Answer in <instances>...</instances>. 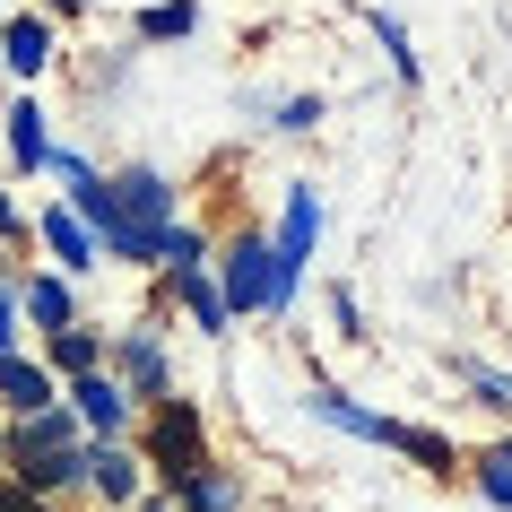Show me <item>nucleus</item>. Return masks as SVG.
<instances>
[{"label":"nucleus","mask_w":512,"mask_h":512,"mask_svg":"<svg viewBox=\"0 0 512 512\" xmlns=\"http://www.w3.org/2000/svg\"><path fill=\"white\" fill-rule=\"evenodd\" d=\"M157 304H174V313H183L191 330H200V339H226V296H217V278L209 270H157Z\"/></svg>","instance_id":"nucleus-7"},{"label":"nucleus","mask_w":512,"mask_h":512,"mask_svg":"<svg viewBox=\"0 0 512 512\" xmlns=\"http://www.w3.org/2000/svg\"><path fill=\"white\" fill-rule=\"evenodd\" d=\"M35 18H87V0H44Z\"/></svg>","instance_id":"nucleus-27"},{"label":"nucleus","mask_w":512,"mask_h":512,"mask_svg":"<svg viewBox=\"0 0 512 512\" xmlns=\"http://www.w3.org/2000/svg\"><path fill=\"white\" fill-rule=\"evenodd\" d=\"M96 365H105V330L70 322V330L44 339V374H53V382H79V374H96Z\"/></svg>","instance_id":"nucleus-17"},{"label":"nucleus","mask_w":512,"mask_h":512,"mask_svg":"<svg viewBox=\"0 0 512 512\" xmlns=\"http://www.w3.org/2000/svg\"><path fill=\"white\" fill-rule=\"evenodd\" d=\"M105 191L131 226H174V174L165 165H122V174H105Z\"/></svg>","instance_id":"nucleus-8"},{"label":"nucleus","mask_w":512,"mask_h":512,"mask_svg":"<svg viewBox=\"0 0 512 512\" xmlns=\"http://www.w3.org/2000/svg\"><path fill=\"white\" fill-rule=\"evenodd\" d=\"M18 322L35 330V339H53V330L79 322V287L61 270H18Z\"/></svg>","instance_id":"nucleus-9"},{"label":"nucleus","mask_w":512,"mask_h":512,"mask_svg":"<svg viewBox=\"0 0 512 512\" xmlns=\"http://www.w3.org/2000/svg\"><path fill=\"white\" fill-rule=\"evenodd\" d=\"M0 70L18 87H35L44 70H53V18H35V9H9L0 18Z\"/></svg>","instance_id":"nucleus-10"},{"label":"nucleus","mask_w":512,"mask_h":512,"mask_svg":"<svg viewBox=\"0 0 512 512\" xmlns=\"http://www.w3.org/2000/svg\"><path fill=\"white\" fill-rule=\"evenodd\" d=\"M460 478L478 486V495H486L495 512H512V434H495V443H478V452L460 460Z\"/></svg>","instance_id":"nucleus-18"},{"label":"nucleus","mask_w":512,"mask_h":512,"mask_svg":"<svg viewBox=\"0 0 512 512\" xmlns=\"http://www.w3.org/2000/svg\"><path fill=\"white\" fill-rule=\"evenodd\" d=\"M79 495H96L105 512H131L148 495V469H139L131 443H87L79 452Z\"/></svg>","instance_id":"nucleus-6"},{"label":"nucleus","mask_w":512,"mask_h":512,"mask_svg":"<svg viewBox=\"0 0 512 512\" xmlns=\"http://www.w3.org/2000/svg\"><path fill=\"white\" fill-rule=\"evenodd\" d=\"M209 278H217V296H226V322L270 313V235H261V226H235V235L209 252Z\"/></svg>","instance_id":"nucleus-4"},{"label":"nucleus","mask_w":512,"mask_h":512,"mask_svg":"<svg viewBox=\"0 0 512 512\" xmlns=\"http://www.w3.org/2000/svg\"><path fill=\"white\" fill-rule=\"evenodd\" d=\"M27 348V322H18V270H0V356Z\"/></svg>","instance_id":"nucleus-24"},{"label":"nucleus","mask_w":512,"mask_h":512,"mask_svg":"<svg viewBox=\"0 0 512 512\" xmlns=\"http://www.w3.org/2000/svg\"><path fill=\"white\" fill-rule=\"evenodd\" d=\"M18 243H35V226L18 217V200H9V183H0V261H9Z\"/></svg>","instance_id":"nucleus-25"},{"label":"nucleus","mask_w":512,"mask_h":512,"mask_svg":"<svg viewBox=\"0 0 512 512\" xmlns=\"http://www.w3.org/2000/svg\"><path fill=\"white\" fill-rule=\"evenodd\" d=\"M131 512H174V495H157V486H148V495H139Z\"/></svg>","instance_id":"nucleus-28"},{"label":"nucleus","mask_w":512,"mask_h":512,"mask_svg":"<svg viewBox=\"0 0 512 512\" xmlns=\"http://www.w3.org/2000/svg\"><path fill=\"white\" fill-rule=\"evenodd\" d=\"M209 252H217V235H209V226L174 217V226H165V252H157V270H209Z\"/></svg>","instance_id":"nucleus-21"},{"label":"nucleus","mask_w":512,"mask_h":512,"mask_svg":"<svg viewBox=\"0 0 512 512\" xmlns=\"http://www.w3.org/2000/svg\"><path fill=\"white\" fill-rule=\"evenodd\" d=\"M330 322H339V339H348V348H365V339H374V322H365L356 287H330Z\"/></svg>","instance_id":"nucleus-23"},{"label":"nucleus","mask_w":512,"mask_h":512,"mask_svg":"<svg viewBox=\"0 0 512 512\" xmlns=\"http://www.w3.org/2000/svg\"><path fill=\"white\" fill-rule=\"evenodd\" d=\"M79 452H87V443H79ZM79 452H35V460H9L0 478H9V486H27L35 504H70V495H79Z\"/></svg>","instance_id":"nucleus-13"},{"label":"nucleus","mask_w":512,"mask_h":512,"mask_svg":"<svg viewBox=\"0 0 512 512\" xmlns=\"http://www.w3.org/2000/svg\"><path fill=\"white\" fill-rule=\"evenodd\" d=\"M105 374L122 382L139 408L174 400V348H165V322H157V313L131 322V330H105Z\"/></svg>","instance_id":"nucleus-3"},{"label":"nucleus","mask_w":512,"mask_h":512,"mask_svg":"<svg viewBox=\"0 0 512 512\" xmlns=\"http://www.w3.org/2000/svg\"><path fill=\"white\" fill-rule=\"evenodd\" d=\"M443 374L469 391L478 408H495V417H512V365H486V356H469V348H443Z\"/></svg>","instance_id":"nucleus-14"},{"label":"nucleus","mask_w":512,"mask_h":512,"mask_svg":"<svg viewBox=\"0 0 512 512\" xmlns=\"http://www.w3.org/2000/svg\"><path fill=\"white\" fill-rule=\"evenodd\" d=\"M0 512H61V504H35L27 486H9V478H0Z\"/></svg>","instance_id":"nucleus-26"},{"label":"nucleus","mask_w":512,"mask_h":512,"mask_svg":"<svg viewBox=\"0 0 512 512\" xmlns=\"http://www.w3.org/2000/svg\"><path fill=\"white\" fill-rule=\"evenodd\" d=\"M44 408H61V382L44 374V356H0V417H44Z\"/></svg>","instance_id":"nucleus-11"},{"label":"nucleus","mask_w":512,"mask_h":512,"mask_svg":"<svg viewBox=\"0 0 512 512\" xmlns=\"http://www.w3.org/2000/svg\"><path fill=\"white\" fill-rule=\"evenodd\" d=\"M9 165L18 174H44L53 165V131H44V105L35 96H9Z\"/></svg>","instance_id":"nucleus-16"},{"label":"nucleus","mask_w":512,"mask_h":512,"mask_svg":"<svg viewBox=\"0 0 512 512\" xmlns=\"http://www.w3.org/2000/svg\"><path fill=\"white\" fill-rule=\"evenodd\" d=\"M322 122H330V96H278V105H270V131L278 139H313Z\"/></svg>","instance_id":"nucleus-22"},{"label":"nucleus","mask_w":512,"mask_h":512,"mask_svg":"<svg viewBox=\"0 0 512 512\" xmlns=\"http://www.w3.org/2000/svg\"><path fill=\"white\" fill-rule=\"evenodd\" d=\"M365 27H374V44H382V61H391V79H400V87L426 79V61H417V44H408V18H400V9H382V0H374Z\"/></svg>","instance_id":"nucleus-19"},{"label":"nucleus","mask_w":512,"mask_h":512,"mask_svg":"<svg viewBox=\"0 0 512 512\" xmlns=\"http://www.w3.org/2000/svg\"><path fill=\"white\" fill-rule=\"evenodd\" d=\"M0 18H9V0H0Z\"/></svg>","instance_id":"nucleus-29"},{"label":"nucleus","mask_w":512,"mask_h":512,"mask_svg":"<svg viewBox=\"0 0 512 512\" xmlns=\"http://www.w3.org/2000/svg\"><path fill=\"white\" fill-rule=\"evenodd\" d=\"M191 27H200V0H157V9H139V18H131L139 44H183Z\"/></svg>","instance_id":"nucleus-20"},{"label":"nucleus","mask_w":512,"mask_h":512,"mask_svg":"<svg viewBox=\"0 0 512 512\" xmlns=\"http://www.w3.org/2000/svg\"><path fill=\"white\" fill-rule=\"evenodd\" d=\"M252 504V486H243V469H226V460H209L191 486H174V512H243Z\"/></svg>","instance_id":"nucleus-15"},{"label":"nucleus","mask_w":512,"mask_h":512,"mask_svg":"<svg viewBox=\"0 0 512 512\" xmlns=\"http://www.w3.org/2000/svg\"><path fill=\"white\" fill-rule=\"evenodd\" d=\"M304 408L322 417V426H339V434H356V443H382V452H400V460H417L426 478H460V443L452 434H434V426H417V417H391V408H365V400H348L339 382H322L313 374V391H304Z\"/></svg>","instance_id":"nucleus-1"},{"label":"nucleus","mask_w":512,"mask_h":512,"mask_svg":"<svg viewBox=\"0 0 512 512\" xmlns=\"http://www.w3.org/2000/svg\"><path fill=\"white\" fill-rule=\"evenodd\" d=\"M61 408L79 417L87 443H131V426H139V400L105 374V365H96V374H79V382H61Z\"/></svg>","instance_id":"nucleus-5"},{"label":"nucleus","mask_w":512,"mask_h":512,"mask_svg":"<svg viewBox=\"0 0 512 512\" xmlns=\"http://www.w3.org/2000/svg\"><path fill=\"white\" fill-rule=\"evenodd\" d=\"M35 243L53 252V270H61V278H87L96 261H105V252H96V235H87V226L61 209V200H53V209H35Z\"/></svg>","instance_id":"nucleus-12"},{"label":"nucleus","mask_w":512,"mask_h":512,"mask_svg":"<svg viewBox=\"0 0 512 512\" xmlns=\"http://www.w3.org/2000/svg\"><path fill=\"white\" fill-rule=\"evenodd\" d=\"M131 452H139V469L157 478V495H174V486H191L200 469H209V408L200 400H157V408H139V426H131Z\"/></svg>","instance_id":"nucleus-2"}]
</instances>
